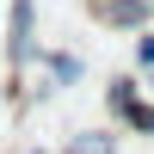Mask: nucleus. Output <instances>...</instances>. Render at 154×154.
<instances>
[{"label":"nucleus","mask_w":154,"mask_h":154,"mask_svg":"<svg viewBox=\"0 0 154 154\" xmlns=\"http://www.w3.org/2000/svg\"><path fill=\"white\" fill-rule=\"evenodd\" d=\"M37 62V0H12L6 6V68H31Z\"/></svg>","instance_id":"1"},{"label":"nucleus","mask_w":154,"mask_h":154,"mask_svg":"<svg viewBox=\"0 0 154 154\" xmlns=\"http://www.w3.org/2000/svg\"><path fill=\"white\" fill-rule=\"evenodd\" d=\"M93 19L105 25V31H148L154 0H93Z\"/></svg>","instance_id":"2"},{"label":"nucleus","mask_w":154,"mask_h":154,"mask_svg":"<svg viewBox=\"0 0 154 154\" xmlns=\"http://www.w3.org/2000/svg\"><path fill=\"white\" fill-rule=\"evenodd\" d=\"M142 99V86H136V74H117V80L105 86V111H111V123H123L130 117V105Z\"/></svg>","instance_id":"3"},{"label":"nucleus","mask_w":154,"mask_h":154,"mask_svg":"<svg viewBox=\"0 0 154 154\" xmlns=\"http://www.w3.org/2000/svg\"><path fill=\"white\" fill-rule=\"evenodd\" d=\"M37 62H43V68H49V80H56V86H74V80H80V56H68V49H37Z\"/></svg>","instance_id":"4"},{"label":"nucleus","mask_w":154,"mask_h":154,"mask_svg":"<svg viewBox=\"0 0 154 154\" xmlns=\"http://www.w3.org/2000/svg\"><path fill=\"white\" fill-rule=\"evenodd\" d=\"M62 154H117V136L111 130H74L62 142Z\"/></svg>","instance_id":"5"},{"label":"nucleus","mask_w":154,"mask_h":154,"mask_svg":"<svg viewBox=\"0 0 154 154\" xmlns=\"http://www.w3.org/2000/svg\"><path fill=\"white\" fill-rule=\"evenodd\" d=\"M123 130H136V136H154V99H148V93H142V99L130 105V117H123Z\"/></svg>","instance_id":"6"},{"label":"nucleus","mask_w":154,"mask_h":154,"mask_svg":"<svg viewBox=\"0 0 154 154\" xmlns=\"http://www.w3.org/2000/svg\"><path fill=\"white\" fill-rule=\"evenodd\" d=\"M136 68L154 74V31H136Z\"/></svg>","instance_id":"7"},{"label":"nucleus","mask_w":154,"mask_h":154,"mask_svg":"<svg viewBox=\"0 0 154 154\" xmlns=\"http://www.w3.org/2000/svg\"><path fill=\"white\" fill-rule=\"evenodd\" d=\"M148 99H154V74H148Z\"/></svg>","instance_id":"8"},{"label":"nucleus","mask_w":154,"mask_h":154,"mask_svg":"<svg viewBox=\"0 0 154 154\" xmlns=\"http://www.w3.org/2000/svg\"><path fill=\"white\" fill-rule=\"evenodd\" d=\"M25 154H43V148H25Z\"/></svg>","instance_id":"9"}]
</instances>
